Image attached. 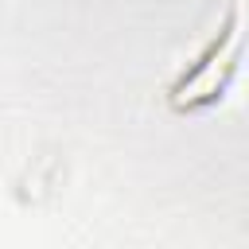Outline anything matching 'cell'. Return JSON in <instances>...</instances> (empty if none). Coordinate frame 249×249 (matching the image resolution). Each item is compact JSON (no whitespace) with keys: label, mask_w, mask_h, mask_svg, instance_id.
I'll return each instance as SVG.
<instances>
[{"label":"cell","mask_w":249,"mask_h":249,"mask_svg":"<svg viewBox=\"0 0 249 249\" xmlns=\"http://www.w3.org/2000/svg\"><path fill=\"white\" fill-rule=\"evenodd\" d=\"M237 23H241V12H237V8H230V12H226V23L218 27V35H214V39L198 51V58H195V62H191V66H187V70L167 86V97H171V101H179V97H183V89H191V86H195V82H198V78H202V74H206L222 54H226V47H233V43H237Z\"/></svg>","instance_id":"obj_1"}]
</instances>
